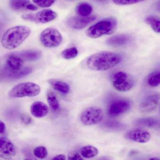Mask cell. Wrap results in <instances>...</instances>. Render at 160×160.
I'll return each mask as SVG.
<instances>
[{"instance_id": "1", "label": "cell", "mask_w": 160, "mask_h": 160, "mask_svg": "<svg viewBox=\"0 0 160 160\" xmlns=\"http://www.w3.org/2000/svg\"><path fill=\"white\" fill-rule=\"evenodd\" d=\"M121 56L115 53L102 51L90 55L87 60L88 67L95 71H106L112 69L120 63Z\"/></svg>"}, {"instance_id": "2", "label": "cell", "mask_w": 160, "mask_h": 160, "mask_svg": "<svg viewBox=\"0 0 160 160\" xmlns=\"http://www.w3.org/2000/svg\"><path fill=\"white\" fill-rule=\"evenodd\" d=\"M30 28L19 25L7 30L2 37V45L7 49H14L18 47L31 34Z\"/></svg>"}, {"instance_id": "3", "label": "cell", "mask_w": 160, "mask_h": 160, "mask_svg": "<svg viewBox=\"0 0 160 160\" xmlns=\"http://www.w3.org/2000/svg\"><path fill=\"white\" fill-rule=\"evenodd\" d=\"M118 22L114 18L104 19L88 28L86 31L88 36L91 38H98L103 35L112 34L117 27Z\"/></svg>"}, {"instance_id": "4", "label": "cell", "mask_w": 160, "mask_h": 160, "mask_svg": "<svg viewBox=\"0 0 160 160\" xmlns=\"http://www.w3.org/2000/svg\"><path fill=\"white\" fill-rule=\"evenodd\" d=\"M40 92V87L36 84L32 82L23 83L16 85L8 93L12 98L34 97Z\"/></svg>"}, {"instance_id": "5", "label": "cell", "mask_w": 160, "mask_h": 160, "mask_svg": "<svg viewBox=\"0 0 160 160\" xmlns=\"http://www.w3.org/2000/svg\"><path fill=\"white\" fill-rule=\"evenodd\" d=\"M103 117V111L98 107H88L80 115V120L85 126H93L101 122Z\"/></svg>"}, {"instance_id": "6", "label": "cell", "mask_w": 160, "mask_h": 160, "mask_svg": "<svg viewBox=\"0 0 160 160\" xmlns=\"http://www.w3.org/2000/svg\"><path fill=\"white\" fill-rule=\"evenodd\" d=\"M112 84L117 91L127 92L133 88L135 85V80L130 74L119 71L115 73L113 76Z\"/></svg>"}, {"instance_id": "7", "label": "cell", "mask_w": 160, "mask_h": 160, "mask_svg": "<svg viewBox=\"0 0 160 160\" xmlns=\"http://www.w3.org/2000/svg\"><path fill=\"white\" fill-rule=\"evenodd\" d=\"M40 40L42 45L46 48H55L61 45L62 37L57 29L48 28L41 33Z\"/></svg>"}, {"instance_id": "8", "label": "cell", "mask_w": 160, "mask_h": 160, "mask_svg": "<svg viewBox=\"0 0 160 160\" xmlns=\"http://www.w3.org/2000/svg\"><path fill=\"white\" fill-rule=\"evenodd\" d=\"M57 14L51 9H44L37 13L23 14L22 18L25 20L36 23H47L55 19Z\"/></svg>"}, {"instance_id": "9", "label": "cell", "mask_w": 160, "mask_h": 160, "mask_svg": "<svg viewBox=\"0 0 160 160\" xmlns=\"http://www.w3.org/2000/svg\"><path fill=\"white\" fill-rule=\"evenodd\" d=\"M132 102L128 100L121 99L113 101L108 108V114L112 116L122 115L130 110Z\"/></svg>"}, {"instance_id": "10", "label": "cell", "mask_w": 160, "mask_h": 160, "mask_svg": "<svg viewBox=\"0 0 160 160\" xmlns=\"http://www.w3.org/2000/svg\"><path fill=\"white\" fill-rule=\"evenodd\" d=\"M96 19V17L94 16H89L86 17L73 16L68 19L67 24L70 28L76 30H80L86 27L90 23L95 20Z\"/></svg>"}, {"instance_id": "11", "label": "cell", "mask_w": 160, "mask_h": 160, "mask_svg": "<svg viewBox=\"0 0 160 160\" xmlns=\"http://www.w3.org/2000/svg\"><path fill=\"white\" fill-rule=\"evenodd\" d=\"M126 139L140 143L148 142L151 139L150 133L142 129H135L128 132L125 135Z\"/></svg>"}, {"instance_id": "12", "label": "cell", "mask_w": 160, "mask_h": 160, "mask_svg": "<svg viewBox=\"0 0 160 160\" xmlns=\"http://www.w3.org/2000/svg\"><path fill=\"white\" fill-rule=\"evenodd\" d=\"M160 94H152L146 98L142 101L140 105V110L143 113L150 112L157 108L159 103Z\"/></svg>"}, {"instance_id": "13", "label": "cell", "mask_w": 160, "mask_h": 160, "mask_svg": "<svg viewBox=\"0 0 160 160\" xmlns=\"http://www.w3.org/2000/svg\"><path fill=\"white\" fill-rule=\"evenodd\" d=\"M23 59L18 54H11L6 61L5 72L6 73L16 72L22 69Z\"/></svg>"}, {"instance_id": "14", "label": "cell", "mask_w": 160, "mask_h": 160, "mask_svg": "<svg viewBox=\"0 0 160 160\" xmlns=\"http://www.w3.org/2000/svg\"><path fill=\"white\" fill-rule=\"evenodd\" d=\"M30 111L33 116L38 118L45 117L49 112L48 107L42 101H35L33 103Z\"/></svg>"}, {"instance_id": "15", "label": "cell", "mask_w": 160, "mask_h": 160, "mask_svg": "<svg viewBox=\"0 0 160 160\" xmlns=\"http://www.w3.org/2000/svg\"><path fill=\"white\" fill-rule=\"evenodd\" d=\"M16 148L12 142L6 137H0V153L6 156L16 155Z\"/></svg>"}, {"instance_id": "16", "label": "cell", "mask_w": 160, "mask_h": 160, "mask_svg": "<svg viewBox=\"0 0 160 160\" xmlns=\"http://www.w3.org/2000/svg\"><path fill=\"white\" fill-rule=\"evenodd\" d=\"M130 37L128 35L119 34L111 37L106 40V44L113 47L125 46L129 42Z\"/></svg>"}, {"instance_id": "17", "label": "cell", "mask_w": 160, "mask_h": 160, "mask_svg": "<svg viewBox=\"0 0 160 160\" xmlns=\"http://www.w3.org/2000/svg\"><path fill=\"white\" fill-rule=\"evenodd\" d=\"M49 82L55 90L64 95L68 94L70 91V86L68 84L64 82L52 79L49 80Z\"/></svg>"}, {"instance_id": "18", "label": "cell", "mask_w": 160, "mask_h": 160, "mask_svg": "<svg viewBox=\"0 0 160 160\" xmlns=\"http://www.w3.org/2000/svg\"><path fill=\"white\" fill-rule=\"evenodd\" d=\"M23 60L28 61H34L38 60L42 56V53L40 51L29 50L23 51L18 54Z\"/></svg>"}, {"instance_id": "19", "label": "cell", "mask_w": 160, "mask_h": 160, "mask_svg": "<svg viewBox=\"0 0 160 160\" xmlns=\"http://www.w3.org/2000/svg\"><path fill=\"white\" fill-rule=\"evenodd\" d=\"M102 128L110 131H120L124 129L125 126L118 121L107 120L102 124Z\"/></svg>"}, {"instance_id": "20", "label": "cell", "mask_w": 160, "mask_h": 160, "mask_svg": "<svg viewBox=\"0 0 160 160\" xmlns=\"http://www.w3.org/2000/svg\"><path fill=\"white\" fill-rule=\"evenodd\" d=\"M93 8L91 5L88 3H81L76 8L78 15L81 17H88L92 12Z\"/></svg>"}, {"instance_id": "21", "label": "cell", "mask_w": 160, "mask_h": 160, "mask_svg": "<svg viewBox=\"0 0 160 160\" xmlns=\"http://www.w3.org/2000/svg\"><path fill=\"white\" fill-rule=\"evenodd\" d=\"M98 154V150L95 147L92 146H85L80 150V154L83 157L91 158L97 156Z\"/></svg>"}, {"instance_id": "22", "label": "cell", "mask_w": 160, "mask_h": 160, "mask_svg": "<svg viewBox=\"0 0 160 160\" xmlns=\"http://www.w3.org/2000/svg\"><path fill=\"white\" fill-rule=\"evenodd\" d=\"M32 71V69L31 67H26L21 69L16 72H9L6 73V76L11 79H21L29 75Z\"/></svg>"}, {"instance_id": "23", "label": "cell", "mask_w": 160, "mask_h": 160, "mask_svg": "<svg viewBox=\"0 0 160 160\" xmlns=\"http://www.w3.org/2000/svg\"><path fill=\"white\" fill-rule=\"evenodd\" d=\"M31 3L30 0H10V7L14 10L27 9V7Z\"/></svg>"}, {"instance_id": "24", "label": "cell", "mask_w": 160, "mask_h": 160, "mask_svg": "<svg viewBox=\"0 0 160 160\" xmlns=\"http://www.w3.org/2000/svg\"><path fill=\"white\" fill-rule=\"evenodd\" d=\"M47 99L50 107L52 111L57 112L60 111L61 109L60 103L55 94L52 92H49L47 95Z\"/></svg>"}, {"instance_id": "25", "label": "cell", "mask_w": 160, "mask_h": 160, "mask_svg": "<svg viewBox=\"0 0 160 160\" xmlns=\"http://www.w3.org/2000/svg\"><path fill=\"white\" fill-rule=\"evenodd\" d=\"M145 21L150 25L153 31L160 33V18L154 16H149L145 18Z\"/></svg>"}, {"instance_id": "26", "label": "cell", "mask_w": 160, "mask_h": 160, "mask_svg": "<svg viewBox=\"0 0 160 160\" xmlns=\"http://www.w3.org/2000/svg\"><path fill=\"white\" fill-rule=\"evenodd\" d=\"M136 123L139 126L150 128L157 127L159 125L158 120L151 117L141 118L137 120Z\"/></svg>"}, {"instance_id": "27", "label": "cell", "mask_w": 160, "mask_h": 160, "mask_svg": "<svg viewBox=\"0 0 160 160\" xmlns=\"http://www.w3.org/2000/svg\"><path fill=\"white\" fill-rule=\"evenodd\" d=\"M78 51L75 47L68 48L62 51L61 55L65 59H71L76 58L78 56Z\"/></svg>"}, {"instance_id": "28", "label": "cell", "mask_w": 160, "mask_h": 160, "mask_svg": "<svg viewBox=\"0 0 160 160\" xmlns=\"http://www.w3.org/2000/svg\"><path fill=\"white\" fill-rule=\"evenodd\" d=\"M148 83L150 86L156 87L160 85V72L151 74L148 79Z\"/></svg>"}, {"instance_id": "29", "label": "cell", "mask_w": 160, "mask_h": 160, "mask_svg": "<svg viewBox=\"0 0 160 160\" xmlns=\"http://www.w3.org/2000/svg\"><path fill=\"white\" fill-rule=\"evenodd\" d=\"M33 154L39 159H45L48 156V151L46 147L43 146L38 147L35 148Z\"/></svg>"}, {"instance_id": "30", "label": "cell", "mask_w": 160, "mask_h": 160, "mask_svg": "<svg viewBox=\"0 0 160 160\" xmlns=\"http://www.w3.org/2000/svg\"><path fill=\"white\" fill-rule=\"evenodd\" d=\"M33 2L40 7L46 8L51 6L55 0H32Z\"/></svg>"}, {"instance_id": "31", "label": "cell", "mask_w": 160, "mask_h": 160, "mask_svg": "<svg viewBox=\"0 0 160 160\" xmlns=\"http://www.w3.org/2000/svg\"><path fill=\"white\" fill-rule=\"evenodd\" d=\"M114 3L119 5L132 4L143 2L145 0H112Z\"/></svg>"}, {"instance_id": "32", "label": "cell", "mask_w": 160, "mask_h": 160, "mask_svg": "<svg viewBox=\"0 0 160 160\" xmlns=\"http://www.w3.org/2000/svg\"><path fill=\"white\" fill-rule=\"evenodd\" d=\"M68 159L69 160H82L83 158L81 157V155L77 152H73L69 154L68 156Z\"/></svg>"}, {"instance_id": "33", "label": "cell", "mask_w": 160, "mask_h": 160, "mask_svg": "<svg viewBox=\"0 0 160 160\" xmlns=\"http://www.w3.org/2000/svg\"><path fill=\"white\" fill-rule=\"evenodd\" d=\"M22 121L26 125L30 124L32 122V118L27 115H23L21 116Z\"/></svg>"}, {"instance_id": "34", "label": "cell", "mask_w": 160, "mask_h": 160, "mask_svg": "<svg viewBox=\"0 0 160 160\" xmlns=\"http://www.w3.org/2000/svg\"><path fill=\"white\" fill-rule=\"evenodd\" d=\"M6 131V126L2 121L0 120V134L4 133Z\"/></svg>"}, {"instance_id": "35", "label": "cell", "mask_w": 160, "mask_h": 160, "mask_svg": "<svg viewBox=\"0 0 160 160\" xmlns=\"http://www.w3.org/2000/svg\"><path fill=\"white\" fill-rule=\"evenodd\" d=\"M38 9V8L35 5L33 4L32 3H30L27 7V10H32V11H35Z\"/></svg>"}, {"instance_id": "36", "label": "cell", "mask_w": 160, "mask_h": 160, "mask_svg": "<svg viewBox=\"0 0 160 160\" xmlns=\"http://www.w3.org/2000/svg\"><path fill=\"white\" fill-rule=\"evenodd\" d=\"M53 160H65L66 157L64 155H59L55 156L52 159Z\"/></svg>"}, {"instance_id": "37", "label": "cell", "mask_w": 160, "mask_h": 160, "mask_svg": "<svg viewBox=\"0 0 160 160\" xmlns=\"http://www.w3.org/2000/svg\"><path fill=\"white\" fill-rule=\"evenodd\" d=\"M155 8H156L157 10L160 12V0H158L156 3L155 5Z\"/></svg>"}, {"instance_id": "38", "label": "cell", "mask_w": 160, "mask_h": 160, "mask_svg": "<svg viewBox=\"0 0 160 160\" xmlns=\"http://www.w3.org/2000/svg\"><path fill=\"white\" fill-rule=\"evenodd\" d=\"M150 160H160L159 158H151L149 159Z\"/></svg>"}]
</instances>
